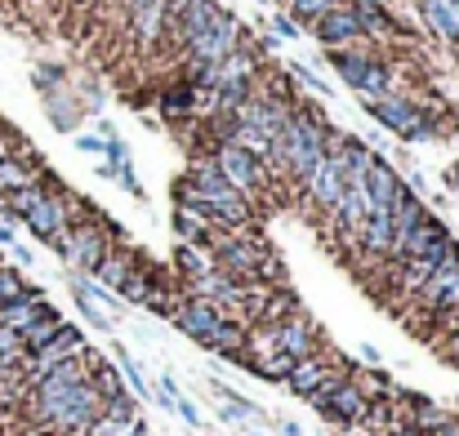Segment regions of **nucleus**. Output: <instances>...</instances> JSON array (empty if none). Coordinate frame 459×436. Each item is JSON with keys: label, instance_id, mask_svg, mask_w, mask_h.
Returning <instances> with one entry per match:
<instances>
[{"label": "nucleus", "instance_id": "obj_1", "mask_svg": "<svg viewBox=\"0 0 459 436\" xmlns=\"http://www.w3.org/2000/svg\"><path fill=\"white\" fill-rule=\"evenodd\" d=\"M325 130H330V125H325V116H321L316 107H290L273 160L304 183L307 174L321 165V156H325Z\"/></svg>", "mask_w": 459, "mask_h": 436}, {"label": "nucleus", "instance_id": "obj_2", "mask_svg": "<svg viewBox=\"0 0 459 436\" xmlns=\"http://www.w3.org/2000/svg\"><path fill=\"white\" fill-rule=\"evenodd\" d=\"M361 107H366V116H375L384 130H393L397 139H406V143H415V139H433L437 134V125L424 116V107L415 103V98H406V94H361Z\"/></svg>", "mask_w": 459, "mask_h": 436}, {"label": "nucleus", "instance_id": "obj_4", "mask_svg": "<svg viewBox=\"0 0 459 436\" xmlns=\"http://www.w3.org/2000/svg\"><path fill=\"white\" fill-rule=\"evenodd\" d=\"M22 227H27L36 241H45L49 250H58L63 232L72 227V209H67V192H63V183H54V178L45 174V192H40L36 205L22 214Z\"/></svg>", "mask_w": 459, "mask_h": 436}, {"label": "nucleus", "instance_id": "obj_33", "mask_svg": "<svg viewBox=\"0 0 459 436\" xmlns=\"http://www.w3.org/2000/svg\"><path fill=\"white\" fill-rule=\"evenodd\" d=\"M295 76L304 81V85H307V90H312V94H321V98H330V85H325V81H321V76H316L312 67H304V63H295Z\"/></svg>", "mask_w": 459, "mask_h": 436}, {"label": "nucleus", "instance_id": "obj_32", "mask_svg": "<svg viewBox=\"0 0 459 436\" xmlns=\"http://www.w3.org/2000/svg\"><path fill=\"white\" fill-rule=\"evenodd\" d=\"M112 174H117V178H121V187H126V192H130V196H139V201H143V196H148V192H143V183H139V174H134V165H130V160H121V165H117V169H112Z\"/></svg>", "mask_w": 459, "mask_h": 436}, {"label": "nucleus", "instance_id": "obj_6", "mask_svg": "<svg viewBox=\"0 0 459 436\" xmlns=\"http://www.w3.org/2000/svg\"><path fill=\"white\" fill-rule=\"evenodd\" d=\"M307 401L316 406V415H321V419H330V423H339V428L361 423V415H366V406H370V401H366V392H361L348 374H339V370H334V374H330V379L307 397Z\"/></svg>", "mask_w": 459, "mask_h": 436}, {"label": "nucleus", "instance_id": "obj_24", "mask_svg": "<svg viewBox=\"0 0 459 436\" xmlns=\"http://www.w3.org/2000/svg\"><path fill=\"white\" fill-rule=\"evenodd\" d=\"M58 329H63V316H58V312H49V316L31 321V325H27V329L18 334V338H22V352L31 356V352H36V347H45V343H49V338H54Z\"/></svg>", "mask_w": 459, "mask_h": 436}, {"label": "nucleus", "instance_id": "obj_8", "mask_svg": "<svg viewBox=\"0 0 459 436\" xmlns=\"http://www.w3.org/2000/svg\"><path fill=\"white\" fill-rule=\"evenodd\" d=\"M210 160H214V169H219L237 192H246V196H250V192H259V187L268 183L264 160H259V156H250L246 147L232 143V139H219V147H214V156H210Z\"/></svg>", "mask_w": 459, "mask_h": 436}, {"label": "nucleus", "instance_id": "obj_5", "mask_svg": "<svg viewBox=\"0 0 459 436\" xmlns=\"http://www.w3.org/2000/svg\"><path fill=\"white\" fill-rule=\"evenodd\" d=\"M108 250H112L108 223H103V218H81V223H72V227L63 232V241H58L54 254H63L76 272H94V268L108 259Z\"/></svg>", "mask_w": 459, "mask_h": 436}, {"label": "nucleus", "instance_id": "obj_36", "mask_svg": "<svg viewBox=\"0 0 459 436\" xmlns=\"http://www.w3.org/2000/svg\"><path fill=\"white\" fill-rule=\"evenodd\" d=\"M9 250H13V263H18V268H31V263H36V259H31V250H27L22 241H13Z\"/></svg>", "mask_w": 459, "mask_h": 436}, {"label": "nucleus", "instance_id": "obj_9", "mask_svg": "<svg viewBox=\"0 0 459 436\" xmlns=\"http://www.w3.org/2000/svg\"><path fill=\"white\" fill-rule=\"evenodd\" d=\"M81 352H85V334H81L76 325H67V321H63V329H58V334H54L45 347H36V352L22 361V370H27V388H31V383H36L45 370H54L58 361H67V356H81Z\"/></svg>", "mask_w": 459, "mask_h": 436}, {"label": "nucleus", "instance_id": "obj_28", "mask_svg": "<svg viewBox=\"0 0 459 436\" xmlns=\"http://www.w3.org/2000/svg\"><path fill=\"white\" fill-rule=\"evenodd\" d=\"M259 379H268V383H286V374H290V356L286 352H268V356H255V361H246Z\"/></svg>", "mask_w": 459, "mask_h": 436}, {"label": "nucleus", "instance_id": "obj_26", "mask_svg": "<svg viewBox=\"0 0 459 436\" xmlns=\"http://www.w3.org/2000/svg\"><path fill=\"white\" fill-rule=\"evenodd\" d=\"M174 263H178V272H183L187 281H196V277H205V272L214 268V259L205 254V245H178V250H174Z\"/></svg>", "mask_w": 459, "mask_h": 436}, {"label": "nucleus", "instance_id": "obj_29", "mask_svg": "<svg viewBox=\"0 0 459 436\" xmlns=\"http://www.w3.org/2000/svg\"><path fill=\"white\" fill-rule=\"evenodd\" d=\"M22 361H27V352H22V338H18L13 329H4V325H0V374H13V370H22Z\"/></svg>", "mask_w": 459, "mask_h": 436}, {"label": "nucleus", "instance_id": "obj_17", "mask_svg": "<svg viewBox=\"0 0 459 436\" xmlns=\"http://www.w3.org/2000/svg\"><path fill=\"white\" fill-rule=\"evenodd\" d=\"M397 187H402L397 169L375 151V160H370V169H366V201H370V209H388L393 196H397Z\"/></svg>", "mask_w": 459, "mask_h": 436}, {"label": "nucleus", "instance_id": "obj_40", "mask_svg": "<svg viewBox=\"0 0 459 436\" xmlns=\"http://www.w3.org/2000/svg\"><path fill=\"white\" fill-rule=\"evenodd\" d=\"M451 312H455V316H459V303H455V307H451Z\"/></svg>", "mask_w": 459, "mask_h": 436}, {"label": "nucleus", "instance_id": "obj_25", "mask_svg": "<svg viewBox=\"0 0 459 436\" xmlns=\"http://www.w3.org/2000/svg\"><path fill=\"white\" fill-rule=\"evenodd\" d=\"M90 388H94L103 401L126 392V383H121V370H112V365H108V361H99V356H90Z\"/></svg>", "mask_w": 459, "mask_h": 436}, {"label": "nucleus", "instance_id": "obj_7", "mask_svg": "<svg viewBox=\"0 0 459 436\" xmlns=\"http://www.w3.org/2000/svg\"><path fill=\"white\" fill-rule=\"evenodd\" d=\"M237 45H246V22H241L237 13H223L205 36H196V40L187 45V81H192L196 72L214 67L219 58H228Z\"/></svg>", "mask_w": 459, "mask_h": 436}, {"label": "nucleus", "instance_id": "obj_16", "mask_svg": "<svg viewBox=\"0 0 459 436\" xmlns=\"http://www.w3.org/2000/svg\"><path fill=\"white\" fill-rule=\"evenodd\" d=\"M415 9H420L424 27H433L437 40H446L451 49H459V9H455V0H415Z\"/></svg>", "mask_w": 459, "mask_h": 436}, {"label": "nucleus", "instance_id": "obj_19", "mask_svg": "<svg viewBox=\"0 0 459 436\" xmlns=\"http://www.w3.org/2000/svg\"><path fill=\"white\" fill-rule=\"evenodd\" d=\"M330 374H334V365H325V361H321V356L312 352V356H304V361H295V365H290L286 383H290V392H299V397H312V392H316V388H321V383H325Z\"/></svg>", "mask_w": 459, "mask_h": 436}, {"label": "nucleus", "instance_id": "obj_34", "mask_svg": "<svg viewBox=\"0 0 459 436\" xmlns=\"http://www.w3.org/2000/svg\"><path fill=\"white\" fill-rule=\"evenodd\" d=\"M268 27H273L281 40H299V22H295L290 13H273V22H268Z\"/></svg>", "mask_w": 459, "mask_h": 436}, {"label": "nucleus", "instance_id": "obj_21", "mask_svg": "<svg viewBox=\"0 0 459 436\" xmlns=\"http://www.w3.org/2000/svg\"><path fill=\"white\" fill-rule=\"evenodd\" d=\"M174 227H178L183 245H210V236H214V223L201 209H187V205L174 209Z\"/></svg>", "mask_w": 459, "mask_h": 436}, {"label": "nucleus", "instance_id": "obj_15", "mask_svg": "<svg viewBox=\"0 0 459 436\" xmlns=\"http://www.w3.org/2000/svg\"><path fill=\"white\" fill-rule=\"evenodd\" d=\"M36 178H45V165L31 156L27 143H18L13 156H0V196H9V192H18V187H27Z\"/></svg>", "mask_w": 459, "mask_h": 436}, {"label": "nucleus", "instance_id": "obj_18", "mask_svg": "<svg viewBox=\"0 0 459 436\" xmlns=\"http://www.w3.org/2000/svg\"><path fill=\"white\" fill-rule=\"evenodd\" d=\"M49 312H54V307L45 303V294L27 290L18 303H4V307H0V325H4V329H13V334H22L31 321H40V316H49Z\"/></svg>", "mask_w": 459, "mask_h": 436}, {"label": "nucleus", "instance_id": "obj_27", "mask_svg": "<svg viewBox=\"0 0 459 436\" xmlns=\"http://www.w3.org/2000/svg\"><path fill=\"white\" fill-rule=\"evenodd\" d=\"M130 268H134V263H130L126 254L108 250V259H103V263L94 268V277H99V286H108V290H121V281L130 277Z\"/></svg>", "mask_w": 459, "mask_h": 436}, {"label": "nucleus", "instance_id": "obj_11", "mask_svg": "<svg viewBox=\"0 0 459 436\" xmlns=\"http://www.w3.org/2000/svg\"><path fill=\"white\" fill-rule=\"evenodd\" d=\"M223 13H228V9H223L219 0H187V9H183V13L169 22L174 45H183V49H187V45H192L196 36H205V31H210V27H214Z\"/></svg>", "mask_w": 459, "mask_h": 436}, {"label": "nucleus", "instance_id": "obj_14", "mask_svg": "<svg viewBox=\"0 0 459 436\" xmlns=\"http://www.w3.org/2000/svg\"><path fill=\"white\" fill-rule=\"evenodd\" d=\"M273 329H277V352H286L290 361H304V356L316 352V329H312V321H307L304 312H290Z\"/></svg>", "mask_w": 459, "mask_h": 436}, {"label": "nucleus", "instance_id": "obj_22", "mask_svg": "<svg viewBox=\"0 0 459 436\" xmlns=\"http://www.w3.org/2000/svg\"><path fill=\"white\" fill-rule=\"evenodd\" d=\"M72 294H76V307L85 312V321H90L99 334H112V316L94 303V294H90V281H85V277H72Z\"/></svg>", "mask_w": 459, "mask_h": 436}, {"label": "nucleus", "instance_id": "obj_12", "mask_svg": "<svg viewBox=\"0 0 459 436\" xmlns=\"http://www.w3.org/2000/svg\"><path fill=\"white\" fill-rule=\"evenodd\" d=\"M339 4L357 18V27H361L366 40H388V36L402 31V22L393 18V9L384 0H339Z\"/></svg>", "mask_w": 459, "mask_h": 436}, {"label": "nucleus", "instance_id": "obj_35", "mask_svg": "<svg viewBox=\"0 0 459 436\" xmlns=\"http://www.w3.org/2000/svg\"><path fill=\"white\" fill-rule=\"evenodd\" d=\"M76 147H81V151H90V156H103V147H108V139H94V134H81V139H76Z\"/></svg>", "mask_w": 459, "mask_h": 436}, {"label": "nucleus", "instance_id": "obj_30", "mask_svg": "<svg viewBox=\"0 0 459 436\" xmlns=\"http://www.w3.org/2000/svg\"><path fill=\"white\" fill-rule=\"evenodd\" d=\"M339 0H286V13L295 18V22H312V18H321L325 9H334Z\"/></svg>", "mask_w": 459, "mask_h": 436}, {"label": "nucleus", "instance_id": "obj_20", "mask_svg": "<svg viewBox=\"0 0 459 436\" xmlns=\"http://www.w3.org/2000/svg\"><path fill=\"white\" fill-rule=\"evenodd\" d=\"M165 27H169L165 0H152V4H143V9H130V31H134L143 45H156V40L165 36Z\"/></svg>", "mask_w": 459, "mask_h": 436}, {"label": "nucleus", "instance_id": "obj_23", "mask_svg": "<svg viewBox=\"0 0 459 436\" xmlns=\"http://www.w3.org/2000/svg\"><path fill=\"white\" fill-rule=\"evenodd\" d=\"M160 112L165 116H187V112H201V90L196 85H174L160 94Z\"/></svg>", "mask_w": 459, "mask_h": 436}, {"label": "nucleus", "instance_id": "obj_13", "mask_svg": "<svg viewBox=\"0 0 459 436\" xmlns=\"http://www.w3.org/2000/svg\"><path fill=\"white\" fill-rule=\"evenodd\" d=\"M420 303L433 307V312H451L459 303V250L420 286Z\"/></svg>", "mask_w": 459, "mask_h": 436}, {"label": "nucleus", "instance_id": "obj_10", "mask_svg": "<svg viewBox=\"0 0 459 436\" xmlns=\"http://www.w3.org/2000/svg\"><path fill=\"white\" fill-rule=\"evenodd\" d=\"M307 31H312L325 49H348V45H361V40H366L361 27H357V18H352L343 4H334V9H325L321 18H312Z\"/></svg>", "mask_w": 459, "mask_h": 436}, {"label": "nucleus", "instance_id": "obj_3", "mask_svg": "<svg viewBox=\"0 0 459 436\" xmlns=\"http://www.w3.org/2000/svg\"><path fill=\"white\" fill-rule=\"evenodd\" d=\"M330 67H334V76H339L348 90H357V94H388V90H393L388 63H384L379 54H370V49H357V45L330 49Z\"/></svg>", "mask_w": 459, "mask_h": 436}, {"label": "nucleus", "instance_id": "obj_39", "mask_svg": "<svg viewBox=\"0 0 459 436\" xmlns=\"http://www.w3.org/2000/svg\"><path fill=\"white\" fill-rule=\"evenodd\" d=\"M281 432H286V436H304V432H299V428H295V423H290V419L281 423Z\"/></svg>", "mask_w": 459, "mask_h": 436}, {"label": "nucleus", "instance_id": "obj_37", "mask_svg": "<svg viewBox=\"0 0 459 436\" xmlns=\"http://www.w3.org/2000/svg\"><path fill=\"white\" fill-rule=\"evenodd\" d=\"M13 241H18V232H13V223H9V218H0V245L9 250Z\"/></svg>", "mask_w": 459, "mask_h": 436}, {"label": "nucleus", "instance_id": "obj_41", "mask_svg": "<svg viewBox=\"0 0 459 436\" xmlns=\"http://www.w3.org/2000/svg\"><path fill=\"white\" fill-rule=\"evenodd\" d=\"M388 436H397V432H388Z\"/></svg>", "mask_w": 459, "mask_h": 436}, {"label": "nucleus", "instance_id": "obj_31", "mask_svg": "<svg viewBox=\"0 0 459 436\" xmlns=\"http://www.w3.org/2000/svg\"><path fill=\"white\" fill-rule=\"evenodd\" d=\"M27 290H31V286H27L13 268H0V307H4V303H18Z\"/></svg>", "mask_w": 459, "mask_h": 436}, {"label": "nucleus", "instance_id": "obj_38", "mask_svg": "<svg viewBox=\"0 0 459 436\" xmlns=\"http://www.w3.org/2000/svg\"><path fill=\"white\" fill-rule=\"evenodd\" d=\"M183 9H187V0H165V18H169V22H174Z\"/></svg>", "mask_w": 459, "mask_h": 436}]
</instances>
